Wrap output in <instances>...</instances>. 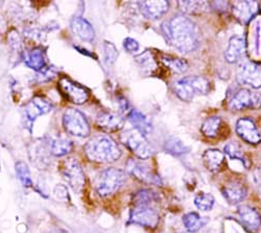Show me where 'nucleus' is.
I'll list each match as a JSON object with an SVG mask.
<instances>
[{"instance_id":"nucleus-34","label":"nucleus","mask_w":261,"mask_h":233,"mask_svg":"<svg viewBox=\"0 0 261 233\" xmlns=\"http://www.w3.org/2000/svg\"><path fill=\"white\" fill-rule=\"evenodd\" d=\"M194 205L203 211H209L213 208L214 198L207 193H199L194 198Z\"/></svg>"},{"instance_id":"nucleus-7","label":"nucleus","mask_w":261,"mask_h":233,"mask_svg":"<svg viewBox=\"0 0 261 233\" xmlns=\"http://www.w3.org/2000/svg\"><path fill=\"white\" fill-rule=\"evenodd\" d=\"M60 172L73 190L81 192L85 186V174L77 160L74 158L65 159L60 165Z\"/></svg>"},{"instance_id":"nucleus-8","label":"nucleus","mask_w":261,"mask_h":233,"mask_svg":"<svg viewBox=\"0 0 261 233\" xmlns=\"http://www.w3.org/2000/svg\"><path fill=\"white\" fill-rule=\"evenodd\" d=\"M159 221V213L150 204H138L130 210L128 223L154 229L158 226Z\"/></svg>"},{"instance_id":"nucleus-19","label":"nucleus","mask_w":261,"mask_h":233,"mask_svg":"<svg viewBox=\"0 0 261 233\" xmlns=\"http://www.w3.org/2000/svg\"><path fill=\"white\" fill-rule=\"evenodd\" d=\"M53 110V105L42 96H35L24 109L25 116L29 120L34 121L43 114H47Z\"/></svg>"},{"instance_id":"nucleus-26","label":"nucleus","mask_w":261,"mask_h":233,"mask_svg":"<svg viewBox=\"0 0 261 233\" xmlns=\"http://www.w3.org/2000/svg\"><path fill=\"white\" fill-rule=\"evenodd\" d=\"M128 119L142 135L147 136L153 130V124L150 120L138 110H132L128 113Z\"/></svg>"},{"instance_id":"nucleus-30","label":"nucleus","mask_w":261,"mask_h":233,"mask_svg":"<svg viewBox=\"0 0 261 233\" xmlns=\"http://www.w3.org/2000/svg\"><path fill=\"white\" fill-rule=\"evenodd\" d=\"M16 173H17L18 179L21 181V183L23 184V186L25 187L33 186L30 168L25 162L19 161L16 163Z\"/></svg>"},{"instance_id":"nucleus-15","label":"nucleus","mask_w":261,"mask_h":233,"mask_svg":"<svg viewBox=\"0 0 261 233\" xmlns=\"http://www.w3.org/2000/svg\"><path fill=\"white\" fill-rule=\"evenodd\" d=\"M238 220L249 233H256L261 226V216L255 208L242 206L237 210Z\"/></svg>"},{"instance_id":"nucleus-28","label":"nucleus","mask_w":261,"mask_h":233,"mask_svg":"<svg viewBox=\"0 0 261 233\" xmlns=\"http://www.w3.org/2000/svg\"><path fill=\"white\" fill-rule=\"evenodd\" d=\"M207 222L208 220L206 218H202L195 213H190L183 217V224L185 228L191 233L199 231L206 225Z\"/></svg>"},{"instance_id":"nucleus-29","label":"nucleus","mask_w":261,"mask_h":233,"mask_svg":"<svg viewBox=\"0 0 261 233\" xmlns=\"http://www.w3.org/2000/svg\"><path fill=\"white\" fill-rule=\"evenodd\" d=\"M136 61L140 67L144 70V73L153 74L157 70V62L150 51H145L136 58Z\"/></svg>"},{"instance_id":"nucleus-22","label":"nucleus","mask_w":261,"mask_h":233,"mask_svg":"<svg viewBox=\"0 0 261 233\" xmlns=\"http://www.w3.org/2000/svg\"><path fill=\"white\" fill-rule=\"evenodd\" d=\"M203 162L211 173L222 172L225 167V154L219 150H207L203 154Z\"/></svg>"},{"instance_id":"nucleus-41","label":"nucleus","mask_w":261,"mask_h":233,"mask_svg":"<svg viewBox=\"0 0 261 233\" xmlns=\"http://www.w3.org/2000/svg\"><path fill=\"white\" fill-rule=\"evenodd\" d=\"M190 233H191V232H190Z\"/></svg>"},{"instance_id":"nucleus-4","label":"nucleus","mask_w":261,"mask_h":233,"mask_svg":"<svg viewBox=\"0 0 261 233\" xmlns=\"http://www.w3.org/2000/svg\"><path fill=\"white\" fill-rule=\"evenodd\" d=\"M126 181V173L122 169L109 167L98 175L95 188L97 194L105 198L113 195L117 190L125 183Z\"/></svg>"},{"instance_id":"nucleus-35","label":"nucleus","mask_w":261,"mask_h":233,"mask_svg":"<svg viewBox=\"0 0 261 233\" xmlns=\"http://www.w3.org/2000/svg\"><path fill=\"white\" fill-rule=\"evenodd\" d=\"M162 60L168 68L175 70L176 72H183L187 69V62L182 59L163 57Z\"/></svg>"},{"instance_id":"nucleus-32","label":"nucleus","mask_w":261,"mask_h":233,"mask_svg":"<svg viewBox=\"0 0 261 233\" xmlns=\"http://www.w3.org/2000/svg\"><path fill=\"white\" fill-rule=\"evenodd\" d=\"M225 154L232 160L241 161L244 165H247V159L242 147L234 142H230L225 146Z\"/></svg>"},{"instance_id":"nucleus-5","label":"nucleus","mask_w":261,"mask_h":233,"mask_svg":"<svg viewBox=\"0 0 261 233\" xmlns=\"http://www.w3.org/2000/svg\"><path fill=\"white\" fill-rule=\"evenodd\" d=\"M121 143L140 159H147L153 155V147L146 141L145 136L136 129L122 132L119 137Z\"/></svg>"},{"instance_id":"nucleus-16","label":"nucleus","mask_w":261,"mask_h":233,"mask_svg":"<svg viewBox=\"0 0 261 233\" xmlns=\"http://www.w3.org/2000/svg\"><path fill=\"white\" fill-rule=\"evenodd\" d=\"M96 124L99 129H101L105 132H118L123 128L124 119L118 113L102 111L97 115Z\"/></svg>"},{"instance_id":"nucleus-39","label":"nucleus","mask_w":261,"mask_h":233,"mask_svg":"<svg viewBox=\"0 0 261 233\" xmlns=\"http://www.w3.org/2000/svg\"><path fill=\"white\" fill-rule=\"evenodd\" d=\"M253 178H254V182L259 190V193L261 194V166H259L255 169Z\"/></svg>"},{"instance_id":"nucleus-6","label":"nucleus","mask_w":261,"mask_h":233,"mask_svg":"<svg viewBox=\"0 0 261 233\" xmlns=\"http://www.w3.org/2000/svg\"><path fill=\"white\" fill-rule=\"evenodd\" d=\"M63 126L68 134L85 138L90 134V125L85 115L73 108H69L63 114Z\"/></svg>"},{"instance_id":"nucleus-12","label":"nucleus","mask_w":261,"mask_h":233,"mask_svg":"<svg viewBox=\"0 0 261 233\" xmlns=\"http://www.w3.org/2000/svg\"><path fill=\"white\" fill-rule=\"evenodd\" d=\"M126 171L128 174L144 183L161 185L160 178L151 172L150 167L147 164L140 160L129 159L126 162Z\"/></svg>"},{"instance_id":"nucleus-40","label":"nucleus","mask_w":261,"mask_h":233,"mask_svg":"<svg viewBox=\"0 0 261 233\" xmlns=\"http://www.w3.org/2000/svg\"><path fill=\"white\" fill-rule=\"evenodd\" d=\"M32 2L37 7H44L50 2V0H32Z\"/></svg>"},{"instance_id":"nucleus-25","label":"nucleus","mask_w":261,"mask_h":233,"mask_svg":"<svg viewBox=\"0 0 261 233\" xmlns=\"http://www.w3.org/2000/svg\"><path fill=\"white\" fill-rule=\"evenodd\" d=\"M23 61L28 67L34 69L35 71H42L46 67L45 55L40 48H34L25 53L23 57Z\"/></svg>"},{"instance_id":"nucleus-20","label":"nucleus","mask_w":261,"mask_h":233,"mask_svg":"<svg viewBox=\"0 0 261 233\" xmlns=\"http://www.w3.org/2000/svg\"><path fill=\"white\" fill-rule=\"evenodd\" d=\"M222 194L230 204L241 203L247 195V189L243 183L233 180L229 181L222 187Z\"/></svg>"},{"instance_id":"nucleus-10","label":"nucleus","mask_w":261,"mask_h":233,"mask_svg":"<svg viewBox=\"0 0 261 233\" xmlns=\"http://www.w3.org/2000/svg\"><path fill=\"white\" fill-rule=\"evenodd\" d=\"M228 106L232 111L259 109L261 108V94L249 89H241L232 95Z\"/></svg>"},{"instance_id":"nucleus-24","label":"nucleus","mask_w":261,"mask_h":233,"mask_svg":"<svg viewBox=\"0 0 261 233\" xmlns=\"http://www.w3.org/2000/svg\"><path fill=\"white\" fill-rule=\"evenodd\" d=\"M225 129V123L219 116H212L207 118L203 124L201 131L204 136L208 138H219Z\"/></svg>"},{"instance_id":"nucleus-18","label":"nucleus","mask_w":261,"mask_h":233,"mask_svg":"<svg viewBox=\"0 0 261 233\" xmlns=\"http://www.w3.org/2000/svg\"><path fill=\"white\" fill-rule=\"evenodd\" d=\"M140 9L145 18L158 20L167 13L169 4L168 0H143Z\"/></svg>"},{"instance_id":"nucleus-9","label":"nucleus","mask_w":261,"mask_h":233,"mask_svg":"<svg viewBox=\"0 0 261 233\" xmlns=\"http://www.w3.org/2000/svg\"><path fill=\"white\" fill-rule=\"evenodd\" d=\"M58 86L63 97L72 103L83 105L89 99L88 90L67 76L61 77Z\"/></svg>"},{"instance_id":"nucleus-14","label":"nucleus","mask_w":261,"mask_h":233,"mask_svg":"<svg viewBox=\"0 0 261 233\" xmlns=\"http://www.w3.org/2000/svg\"><path fill=\"white\" fill-rule=\"evenodd\" d=\"M236 133L243 140L250 144H258L261 141V133L256 124L249 118H241L236 122Z\"/></svg>"},{"instance_id":"nucleus-27","label":"nucleus","mask_w":261,"mask_h":233,"mask_svg":"<svg viewBox=\"0 0 261 233\" xmlns=\"http://www.w3.org/2000/svg\"><path fill=\"white\" fill-rule=\"evenodd\" d=\"M50 153L57 157H63L68 155L72 149L73 143L71 140L63 137H58L51 140L50 142Z\"/></svg>"},{"instance_id":"nucleus-13","label":"nucleus","mask_w":261,"mask_h":233,"mask_svg":"<svg viewBox=\"0 0 261 233\" xmlns=\"http://www.w3.org/2000/svg\"><path fill=\"white\" fill-rule=\"evenodd\" d=\"M232 12L239 23L247 24L259 12V6L256 0H236Z\"/></svg>"},{"instance_id":"nucleus-23","label":"nucleus","mask_w":261,"mask_h":233,"mask_svg":"<svg viewBox=\"0 0 261 233\" xmlns=\"http://www.w3.org/2000/svg\"><path fill=\"white\" fill-rule=\"evenodd\" d=\"M71 30L75 36L84 41L92 42L95 38V32L92 25L82 17H75L71 21Z\"/></svg>"},{"instance_id":"nucleus-36","label":"nucleus","mask_w":261,"mask_h":233,"mask_svg":"<svg viewBox=\"0 0 261 233\" xmlns=\"http://www.w3.org/2000/svg\"><path fill=\"white\" fill-rule=\"evenodd\" d=\"M55 196L58 200L62 202H68L69 201V194L67 188L63 185H57L55 188Z\"/></svg>"},{"instance_id":"nucleus-38","label":"nucleus","mask_w":261,"mask_h":233,"mask_svg":"<svg viewBox=\"0 0 261 233\" xmlns=\"http://www.w3.org/2000/svg\"><path fill=\"white\" fill-rule=\"evenodd\" d=\"M105 53H106V59L107 61L111 62V61H115L116 57H117V51L116 48L113 44L109 43V42H106L105 43Z\"/></svg>"},{"instance_id":"nucleus-37","label":"nucleus","mask_w":261,"mask_h":233,"mask_svg":"<svg viewBox=\"0 0 261 233\" xmlns=\"http://www.w3.org/2000/svg\"><path fill=\"white\" fill-rule=\"evenodd\" d=\"M123 47L125 48L126 51L135 54L139 50V43L132 38H126L123 42Z\"/></svg>"},{"instance_id":"nucleus-21","label":"nucleus","mask_w":261,"mask_h":233,"mask_svg":"<svg viewBox=\"0 0 261 233\" xmlns=\"http://www.w3.org/2000/svg\"><path fill=\"white\" fill-rule=\"evenodd\" d=\"M179 9L188 15H201L211 8V0H177Z\"/></svg>"},{"instance_id":"nucleus-33","label":"nucleus","mask_w":261,"mask_h":233,"mask_svg":"<svg viewBox=\"0 0 261 233\" xmlns=\"http://www.w3.org/2000/svg\"><path fill=\"white\" fill-rule=\"evenodd\" d=\"M165 150L171 154V155H183L185 153H187V147L184 145V143L179 140L178 138L171 137L169 138L166 142H165Z\"/></svg>"},{"instance_id":"nucleus-31","label":"nucleus","mask_w":261,"mask_h":233,"mask_svg":"<svg viewBox=\"0 0 261 233\" xmlns=\"http://www.w3.org/2000/svg\"><path fill=\"white\" fill-rule=\"evenodd\" d=\"M158 200V195L151 189H141L134 196V205L138 204H151Z\"/></svg>"},{"instance_id":"nucleus-17","label":"nucleus","mask_w":261,"mask_h":233,"mask_svg":"<svg viewBox=\"0 0 261 233\" xmlns=\"http://www.w3.org/2000/svg\"><path fill=\"white\" fill-rule=\"evenodd\" d=\"M247 51V42L246 39L242 36H234L229 40L228 46L225 50V59L227 62L237 63L242 61L246 56Z\"/></svg>"},{"instance_id":"nucleus-3","label":"nucleus","mask_w":261,"mask_h":233,"mask_svg":"<svg viewBox=\"0 0 261 233\" xmlns=\"http://www.w3.org/2000/svg\"><path fill=\"white\" fill-rule=\"evenodd\" d=\"M173 92L183 101H191L195 96L210 92V82L201 75L186 76L175 83Z\"/></svg>"},{"instance_id":"nucleus-11","label":"nucleus","mask_w":261,"mask_h":233,"mask_svg":"<svg viewBox=\"0 0 261 233\" xmlns=\"http://www.w3.org/2000/svg\"><path fill=\"white\" fill-rule=\"evenodd\" d=\"M237 81L253 89L261 88V66L254 62H243L236 73Z\"/></svg>"},{"instance_id":"nucleus-1","label":"nucleus","mask_w":261,"mask_h":233,"mask_svg":"<svg viewBox=\"0 0 261 233\" xmlns=\"http://www.w3.org/2000/svg\"><path fill=\"white\" fill-rule=\"evenodd\" d=\"M162 29L169 43L181 53L188 54L198 48L199 31L189 18L182 15L175 16L164 23Z\"/></svg>"},{"instance_id":"nucleus-2","label":"nucleus","mask_w":261,"mask_h":233,"mask_svg":"<svg viewBox=\"0 0 261 233\" xmlns=\"http://www.w3.org/2000/svg\"><path fill=\"white\" fill-rule=\"evenodd\" d=\"M85 154L89 160L97 163H112L121 156L118 144L107 135H97L84 146Z\"/></svg>"}]
</instances>
